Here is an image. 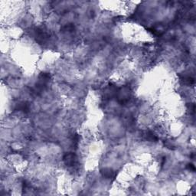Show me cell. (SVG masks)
I'll return each instance as SVG.
<instances>
[{"mask_svg": "<svg viewBox=\"0 0 196 196\" xmlns=\"http://www.w3.org/2000/svg\"><path fill=\"white\" fill-rule=\"evenodd\" d=\"M35 35L36 40L40 43L45 42L47 38H48V34L47 33V32L42 29L38 28V29H36L35 31Z\"/></svg>", "mask_w": 196, "mask_h": 196, "instance_id": "3957f363", "label": "cell"}, {"mask_svg": "<svg viewBox=\"0 0 196 196\" xmlns=\"http://www.w3.org/2000/svg\"><path fill=\"white\" fill-rule=\"evenodd\" d=\"M130 96H131V92H130V88L127 86L122 87L116 90V97L117 98L118 102L120 103H124L129 101Z\"/></svg>", "mask_w": 196, "mask_h": 196, "instance_id": "6da1fadb", "label": "cell"}, {"mask_svg": "<svg viewBox=\"0 0 196 196\" xmlns=\"http://www.w3.org/2000/svg\"><path fill=\"white\" fill-rule=\"evenodd\" d=\"M79 140H80V136L77 133L74 134L73 136V143L74 145H75V146H77Z\"/></svg>", "mask_w": 196, "mask_h": 196, "instance_id": "ba28073f", "label": "cell"}, {"mask_svg": "<svg viewBox=\"0 0 196 196\" xmlns=\"http://www.w3.org/2000/svg\"><path fill=\"white\" fill-rule=\"evenodd\" d=\"M183 80H184V82L186 83V84H189V85H192V84H194V83H195L194 78H192V77H184Z\"/></svg>", "mask_w": 196, "mask_h": 196, "instance_id": "52a82bcc", "label": "cell"}, {"mask_svg": "<svg viewBox=\"0 0 196 196\" xmlns=\"http://www.w3.org/2000/svg\"><path fill=\"white\" fill-rule=\"evenodd\" d=\"M102 176L105 178H113L115 177V172L110 168H104L100 170Z\"/></svg>", "mask_w": 196, "mask_h": 196, "instance_id": "5b68a950", "label": "cell"}, {"mask_svg": "<svg viewBox=\"0 0 196 196\" xmlns=\"http://www.w3.org/2000/svg\"><path fill=\"white\" fill-rule=\"evenodd\" d=\"M146 137L147 140L150 142H157L158 141V137L151 131H147L146 133Z\"/></svg>", "mask_w": 196, "mask_h": 196, "instance_id": "8992f818", "label": "cell"}, {"mask_svg": "<svg viewBox=\"0 0 196 196\" xmlns=\"http://www.w3.org/2000/svg\"><path fill=\"white\" fill-rule=\"evenodd\" d=\"M63 161L67 166H73L77 162V155L74 153H67L63 156Z\"/></svg>", "mask_w": 196, "mask_h": 196, "instance_id": "7a4b0ae2", "label": "cell"}, {"mask_svg": "<svg viewBox=\"0 0 196 196\" xmlns=\"http://www.w3.org/2000/svg\"><path fill=\"white\" fill-rule=\"evenodd\" d=\"M166 146L167 148H169V149H174V147H175V146H174L171 142H169V143H166Z\"/></svg>", "mask_w": 196, "mask_h": 196, "instance_id": "30bf717a", "label": "cell"}, {"mask_svg": "<svg viewBox=\"0 0 196 196\" xmlns=\"http://www.w3.org/2000/svg\"><path fill=\"white\" fill-rule=\"evenodd\" d=\"M15 110L16 111L23 112L24 113H28L29 112V103L25 101H21L16 104Z\"/></svg>", "mask_w": 196, "mask_h": 196, "instance_id": "277c9868", "label": "cell"}, {"mask_svg": "<svg viewBox=\"0 0 196 196\" xmlns=\"http://www.w3.org/2000/svg\"><path fill=\"white\" fill-rule=\"evenodd\" d=\"M186 168H187L189 170H190V171H193V172L195 171V167L194 165L192 164V163H189V164H187Z\"/></svg>", "mask_w": 196, "mask_h": 196, "instance_id": "9c48e42d", "label": "cell"}]
</instances>
